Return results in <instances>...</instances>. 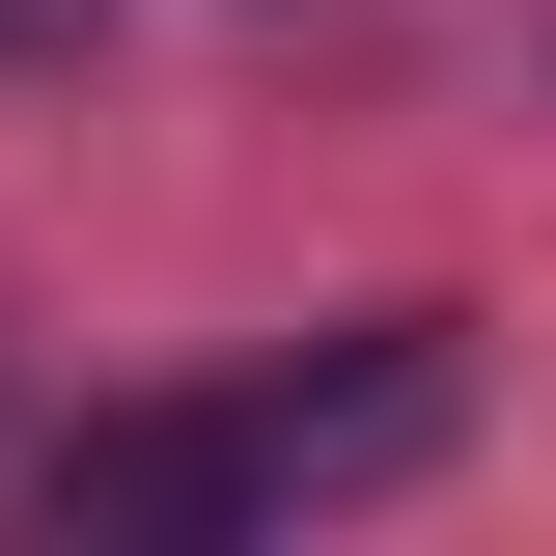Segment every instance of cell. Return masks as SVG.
Wrapping results in <instances>:
<instances>
[{
	"label": "cell",
	"instance_id": "cell-1",
	"mask_svg": "<svg viewBox=\"0 0 556 556\" xmlns=\"http://www.w3.org/2000/svg\"><path fill=\"white\" fill-rule=\"evenodd\" d=\"M445 445V334H362L334 390L278 362V390H195V417H139V445H84V529H251V501H362V473H417Z\"/></svg>",
	"mask_w": 556,
	"mask_h": 556
}]
</instances>
